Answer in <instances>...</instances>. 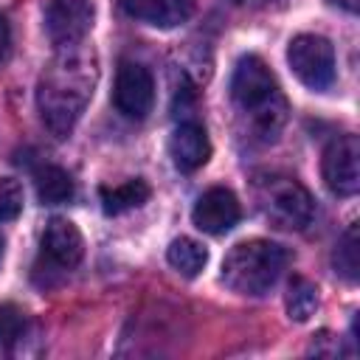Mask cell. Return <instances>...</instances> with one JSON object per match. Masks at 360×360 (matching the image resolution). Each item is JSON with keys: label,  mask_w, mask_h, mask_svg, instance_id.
<instances>
[{"label": "cell", "mask_w": 360, "mask_h": 360, "mask_svg": "<svg viewBox=\"0 0 360 360\" xmlns=\"http://www.w3.org/2000/svg\"><path fill=\"white\" fill-rule=\"evenodd\" d=\"M96 79H98L96 56L93 51L82 48V42L59 48V53L42 70L37 84V107L42 124L56 138L70 135V129L76 127L93 96Z\"/></svg>", "instance_id": "1"}, {"label": "cell", "mask_w": 360, "mask_h": 360, "mask_svg": "<svg viewBox=\"0 0 360 360\" xmlns=\"http://www.w3.org/2000/svg\"><path fill=\"white\" fill-rule=\"evenodd\" d=\"M231 98L236 110L248 118L253 138L276 141L287 118V104L273 70L264 65L262 56L248 53L236 62L231 76Z\"/></svg>", "instance_id": "2"}, {"label": "cell", "mask_w": 360, "mask_h": 360, "mask_svg": "<svg viewBox=\"0 0 360 360\" xmlns=\"http://www.w3.org/2000/svg\"><path fill=\"white\" fill-rule=\"evenodd\" d=\"M287 250L270 239H248L228 250L222 281L239 295H264L287 267Z\"/></svg>", "instance_id": "3"}, {"label": "cell", "mask_w": 360, "mask_h": 360, "mask_svg": "<svg viewBox=\"0 0 360 360\" xmlns=\"http://www.w3.org/2000/svg\"><path fill=\"white\" fill-rule=\"evenodd\" d=\"M256 205L264 219L281 231H304L315 217L309 191L284 174H267L256 183Z\"/></svg>", "instance_id": "4"}, {"label": "cell", "mask_w": 360, "mask_h": 360, "mask_svg": "<svg viewBox=\"0 0 360 360\" xmlns=\"http://www.w3.org/2000/svg\"><path fill=\"white\" fill-rule=\"evenodd\" d=\"M287 65L309 90H329L335 84V48L321 34H298L287 45Z\"/></svg>", "instance_id": "5"}, {"label": "cell", "mask_w": 360, "mask_h": 360, "mask_svg": "<svg viewBox=\"0 0 360 360\" xmlns=\"http://www.w3.org/2000/svg\"><path fill=\"white\" fill-rule=\"evenodd\" d=\"M112 104L124 118L141 121L152 112L155 107V79L141 62L124 59L115 73V87H112Z\"/></svg>", "instance_id": "6"}, {"label": "cell", "mask_w": 360, "mask_h": 360, "mask_svg": "<svg viewBox=\"0 0 360 360\" xmlns=\"http://www.w3.org/2000/svg\"><path fill=\"white\" fill-rule=\"evenodd\" d=\"M93 0H48L45 34L56 48L79 45L93 28Z\"/></svg>", "instance_id": "7"}, {"label": "cell", "mask_w": 360, "mask_h": 360, "mask_svg": "<svg viewBox=\"0 0 360 360\" xmlns=\"http://www.w3.org/2000/svg\"><path fill=\"white\" fill-rule=\"evenodd\" d=\"M323 183L338 197H352L360 188V141L357 135L335 138L323 152Z\"/></svg>", "instance_id": "8"}, {"label": "cell", "mask_w": 360, "mask_h": 360, "mask_svg": "<svg viewBox=\"0 0 360 360\" xmlns=\"http://www.w3.org/2000/svg\"><path fill=\"white\" fill-rule=\"evenodd\" d=\"M39 256L48 264V270H53V273L73 270L84 256V239H82L79 228L70 219L53 217L45 225V233L39 242Z\"/></svg>", "instance_id": "9"}, {"label": "cell", "mask_w": 360, "mask_h": 360, "mask_svg": "<svg viewBox=\"0 0 360 360\" xmlns=\"http://www.w3.org/2000/svg\"><path fill=\"white\" fill-rule=\"evenodd\" d=\"M239 217H242V208H239L236 194L231 188H222V186L202 191L200 200L194 202V211H191L194 225L211 236L228 233L239 222Z\"/></svg>", "instance_id": "10"}, {"label": "cell", "mask_w": 360, "mask_h": 360, "mask_svg": "<svg viewBox=\"0 0 360 360\" xmlns=\"http://www.w3.org/2000/svg\"><path fill=\"white\" fill-rule=\"evenodd\" d=\"M169 155L172 163L180 172H197L211 158V141L202 124L197 121H180L169 138Z\"/></svg>", "instance_id": "11"}, {"label": "cell", "mask_w": 360, "mask_h": 360, "mask_svg": "<svg viewBox=\"0 0 360 360\" xmlns=\"http://www.w3.org/2000/svg\"><path fill=\"white\" fill-rule=\"evenodd\" d=\"M194 3L197 0H118L127 17L155 25V28L183 25L194 14Z\"/></svg>", "instance_id": "12"}, {"label": "cell", "mask_w": 360, "mask_h": 360, "mask_svg": "<svg viewBox=\"0 0 360 360\" xmlns=\"http://www.w3.org/2000/svg\"><path fill=\"white\" fill-rule=\"evenodd\" d=\"M149 194H152V188L146 180H127L121 186L101 188V208H104V214L115 217V214H124V211L143 205L149 200Z\"/></svg>", "instance_id": "13"}, {"label": "cell", "mask_w": 360, "mask_h": 360, "mask_svg": "<svg viewBox=\"0 0 360 360\" xmlns=\"http://www.w3.org/2000/svg\"><path fill=\"white\" fill-rule=\"evenodd\" d=\"M42 205H62L73 200V180L62 166H42L34 177Z\"/></svg>", "instance_id": "14"}, {"label": "cell", "mask_w": 360, "mask_h": 360, "mask_svg": "<svg viewBox=\"0 0 360 360\" xmlns=\"http://www.w3.org/2000/svg\"><path fill=\"white\" fill-rule=\"evenodd\" d=\"M166 259H169V264H172L180 276L194 278V276H200V270L205 267V262H208V250H205L197 239L180 236V239H174V242L169 245Z\"/></svg>", "instance_id": "15"}, {"label": "cell", "mask_w": 360, "mask_h": 360, "mask_svg": "<svg viewBox=\"0 0 360 360\" xmlns=\"http://www.w3.org/2000/svg\"><path fill=\"white\" fill-rule=\"evenodd\" d=\"M332 262H335V273L340 278H346L349 284L357 281V273H360V242H357V225L354 222L340 233Z\"/></svg>", "instance_id": "16"}, {"label": "cell", "mask_w": 360, "mask_h": 360, "mask_svg": "<svg viewBox=\"0 0 360 360\" xmlns=\"http://www.w3.org/2000/svg\"><path fill=\"white\" fill-rule=\"evenodd\" d=\"M318 309V287L304 278V276H295L287 287V312L292 321H309Z\"/></svg>", "instance_id": "17"}, {"label": "cell", "mask_w": 360, "mask_h": 360, "mask_svg": "<svg viewBox=\"0 0 360 360\" xmlns=\"http://www.w3.org/2000/svg\"><path fill=\"white\" fill-rule=\"evenodd\" d=\"M25 329V315L17 304H0V346L17 343Z\"/></svg>", "instance_id": "18"}, {"label": "cell", "mask_w": 360, "mask_h": 360, "mask_svg": "<svg viewBox=\"0 0 360 360\" xmlns=\"http://www.w3.org/2000/svg\"><path fill=\"white\" fill-rule=\"evenodd\" d=\"M22 211V186L14 177H0V222L17 219Z\"/></svg>", "instance_id": "19"}, {"label": "cell", "mask_w": 360, "mask_h": 360, "mask_svg": "<svg viewBox=\"0 0 360 360\" xmlns=\"http://www.w3.org/2000/svg\"><path fill=\"white\" fill-rule=\"evenodd\" d=\"M8 56H11V22L6 14H0V65H6Z\"/></svg>", "instance_id": "20"}, {"label": "cell", "mask_w": 360, "mask_h": 360, "mask_svg": "<svg viewBox=\"0 0 360 360\" xmlns=\"http://www.w3.org/2000/svg\"><path fill=\"white\" fill-rule=\"evenodd\" d=\"M329 3L338 6V8H343V11H349V14H354L360 8V0H329Z\"/></svg>", "instance_id": "21"}, {"label": "cell", "mask_w": 360, "mask_h": 360, "mask_svg": "<svg viewBox=\"0 0 360 360\" xmlns=\"http://www.w3.org/2000/svg\"><path fill=\"white\" fill-rule=\"evenodd\" d=\"M231 3H236V6H248V3H262V0H231Z\"/></svg>", "instance_id": "22"}, {"label": "cell", "mask_w": 360, "mask_h": 360, "mask_svg": "<svg viewBox=\"0 0 360 360\" xmlns=\"http://www.w3.org/2000/svg\"><path fill=\"white\" fill-rule=\"evenodd\" d=\"M0 259H3V239H0Z\"/></svg>", "instance_id": "23"}]
</instances>
